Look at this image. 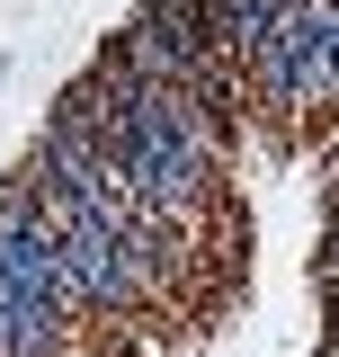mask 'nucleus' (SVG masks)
Segmentation results:
<instances>
[{
	"label": "nucleus",
	"mask_w": 339,
	"mask_h": 357,
	"mask_svg": "<svg viewBox=\"0 0 339 357\" xmlns=\"http://www.w3.org/2000/svg\"><path fill=\"white\" fill-rule=\"evenodd\" d=\"M89 331L63 321L45 295H0V357H81Z\"/></svg>",
	"instance_id": "obj_1"
},
{
	"label": "nucleus",
	"mask_w": 339,
	"mask_h": 357,
	"mask_svg": "<svg viewBox=\"0 0 339 357\" xmlns=\"http://www.w3.org/2000/svg\"><path fill=\"white\" fill-rule=\"evenodd\" d=\"M277 9H286V0H206V45L241 72V63L259 54V36L277 27Z\"/></svg>",
	"instance_id": "obj_2"
},
{
	"label": "nucleus",
	"mask_w": 339,
	"mask_h": 357,
	"mask_svg": "<svg viewBox=\"0 0 339 357\" xmlns=\"http://www.w3.org/2000/svg\"><path fill=\"white\" fill-rule=\"evenodd\" d=\"M322 295H339V206H331V232H322Z\"/></svg>",
	"instance_id": "obj_3"
},
{
	"label": "nucleus",
	"mask_w": 339,
	"mask_h": 357,
	"mask_svg": "<svg viewBox=\"0 0 339 357\" xmlns=\"http://www.w3.org/2000/svg\"><path fill=\"white\" fill-rule=\"evenodd\" d=\"M312 357H339V340H322V349H312Z\"/></svg>",
	"instance_id": "obj_4"
}]
</instances>
